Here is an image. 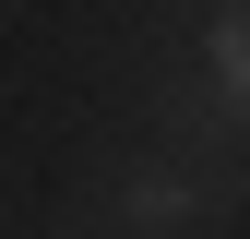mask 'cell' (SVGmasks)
<instances>
[{
	"label": "cell",
	"instance_id": "obj_1",
	"mask_svg": "<svg viewBox=\"0 0 250 239\" xmlns=\"http://www.w3.org/2000/svg\"><path fill=\"white\" fill-rule=\"evenodd\" d=\"M227 203V167H203V156H179V167H119L96 203L72 215V239H167V227H191Z\"/></svg>",
	"mask_w": 250,
	"mask_h": 239
}]
</instances>
